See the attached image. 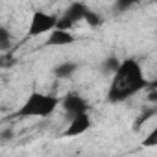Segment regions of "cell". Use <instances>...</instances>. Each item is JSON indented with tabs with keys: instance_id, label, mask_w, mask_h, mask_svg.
<instances>
[{
	"instance_id": "1",
	"label": "cell",
	"mask_w": 157,
	"mask_h": 157,
	"mask_svg": "<svg viewBox=\"0 0 157 157\" xmlns=\"http://www.w3.org/2000/svg\"><path fill=\"white\" fill-rule=\"evenodd\" d=\"M146 78L142 72V67L139 65L137 59H124L118 67V70L113 74V80L107 91V98L113 104L118 102H126L128 98H131L133 94L140 93L142 89H146Z\"/></svg>"
},
{
	"instance_id": "2",
	"label": "cell",
	"mask_w": 157,
	"mask_h": 157,
	"mask_svg": "<svg viewBox=\"0 0 157 157\" xmlns=\"http://www.w3.org/2000/svg\"><path fill=\"white\" fill-rule=\"evenodd\" d=\"M59 105V98L44 93H32L19 111V117H50Z\"/></svg>"
},
{
	"instance_id": "3",
	"label": "cell",
	"mask_w": 157,
	"mask_h": 157,
	"mask_svg": "<svg viewBox=\"0 0 157 157\" xmlns=\"http://www.w3.org/2000/svg\"><path fill=\"white\" fill-rule=\"evenodd\" d=\"M57 17L52 15V13H46V11H33L32 15V21H30V28H28V35L32 37H37V35H43V33H50L52 30L57 28Z\"/></svg>"
},
{
	"instance_id": "4",
	"label": "cell",
	"mask_w": 157,
	"mask_h": 157,
	"mask_svg": "<svg viewBox=\"0 0 157 157\" xmlns=\"http://www.w3.org/2000/svg\"><path fill=\"white\" fill-rule=\"evenodd\" d=\"M87 13H89V8H87L83 2H72V4L67 8L65 15H63V17L57 21V28L68 30V28H72L76 22H80V21H85Z\"/></svg>"
},
{
	"instance_id": "5",
	"label": "cell",
	"mask_w": 157,
	"mask_h": 157,
	"mask_svg": "<svg viewBox=\"0 0 157 157\" xmlns=\"http://www.w3.org/2000/svg\"><path fill=\"white\" fill-rule=\"evenodd\" d=\"M61 107L65 109V113L68 115V118L82 115V113H89V104L85 102V98H82L76 93H68L63 100H61Z\"/></svg>"
},
{
	"instance_id": "6",
	"label": "cell",
	"mask_w": 157,
	"mask_h": 157,
	"mask_svg": "<svg viewBox=\"0 0 157 157\" xmlns=\"http://www.w3.org/2000/svg\"><path fill=\"white\" fill-rule=\"evenodd\" d=\"M91 124H93V120H91L89 113L76 115V117L70 118V124L65 129V137H78V135H82V133H85L91 128Z\"/></svg>"
},
{
	"instance_id": "7",
	"label": "cell",
	"mask_w": 157,
	"mask_h": 157,
	"mask_svg": "<svg viewBox=\"0 0 157 157\" xmlns=\"http://www.w3.org/2000/svg\"><path fill=\"white\" fill-rule=\"evenodd\" d=\"M76 37L68 32V30H63V28H56L50 32L48 39H46V46H65V44H70L74 43Z\"/></svg>"
},
{
	"instance_id": "8",
	"label": "cell",
	"mask_w": 157,
	"mask_h": 157,
	"mask_svg": "<svg viewBox=\"0 0 157 157\" xmlns=\"http://www.w3.org/2000/svg\"><path fill=\"white\" fill-rule=\"evenodd\" d=\"M76 70H78V63H74V61H63L52 68L54 76L59 78V80H68V78H72L76 74Z\"/></svg>"
},
{
	"instance_id": "9",
	"label": "cell",
	"mask_w": 157,
	"mask_h": 157,
	"mask_svg": "<svg viewBox=\"0 0 157 157\" xmlns=\"http://www.w3.org/2000/svg\"><path fill=\"white\" fill-rule=\"evenodd\" d=\"M120 63H122V61H120L118 57L109 56V57H105V59H104V63H102V70H104L105 74H115V72L118 70Z\"/></svg>"
},
{
	"instance_id": "10",
	"label": "cell",
	"mask_w": 157,
	"mask_h": 157,
	"mask_svg": "<svg viewBox=\"0 0 157 157\" xmlns=\"http://www.w3.org/2000/svg\"><path fill=\"white\" fill-rule=\"evenodd\" d=\"M10 46H11V33L6 26H2L0 28V50L6 52Z\"/></svg>"
},
{
	"instance_id": "11",
	"label": "cell",
	"mask_w": 157,
	"mask_h": 157,
	"mask_svg": "<svg viewBox=\"0 0 157 157\" xmlns=\"http://www.w3.org/2000/svg\"><path fill=\"white\" fill-rule=\"evenodd\" d=\"M85 22H87L91 28H98V26L102 24V17H100L98 13H94L93 10H89V13H87V17H85Z\"/></svg>"
},
{
	"instance_id": "12",
	"label": "cell",
	"mask_w": 157,
	"mask_h": 157,
	"mask_svg": "<svg viewBox=\"0 0 157 157\" xmlns=\"http://www.w3.org/2000/svg\"><path fill=\"white\" fill-rule=\"evenodd\" d=\"M137 2H140V0H117V10L118 11H126L128 8H131Z\"/></svg>"
},
{
	"instance_id": "13",
	"label": "cell",
	"mask_w": 157,
	"mask_h": 157,
	"mask_svg": "<svg viewBox=\"0 0 157 157\" xmlns=\"http://www.w3.org/2000/svg\"><path fill=\"white\" fill-rule=\"evenodd\" d=\"M142 144H144V146H157V126H155V128H153V131H151L144 140H142Z\"/></svg>"
},
{
	"instance_id": "14",
	"label": "cell",
	"mask_w": 157,
	"mask_h": 157,
	"mask_svg": "<svg viewBox=\"0 0 157 157\" xmlns=\"http://www.w3.org/2000/svg\"><path fill=\"white\" fill-rule=\"evenodd\" d=\"M15 137V133L11 131V129H4L2 133H0V140H2V142H8L10 139H13Z\"/></svg>"
},
{
	"instance_id": "15",
	"label": "cell",
	"mask_w": 157,
	"mask_h": 157,
	"mask_svg": "<svg viewBox=\"0 0 157 157\" xmlns=\"http://www.w3.org/2000/svg\"><path fill=\"white\" fill-rule=\"evenodd\" d=\"M148 102H157V87H151L150 91H148Z\"/></svg>"
}]
</instances>
